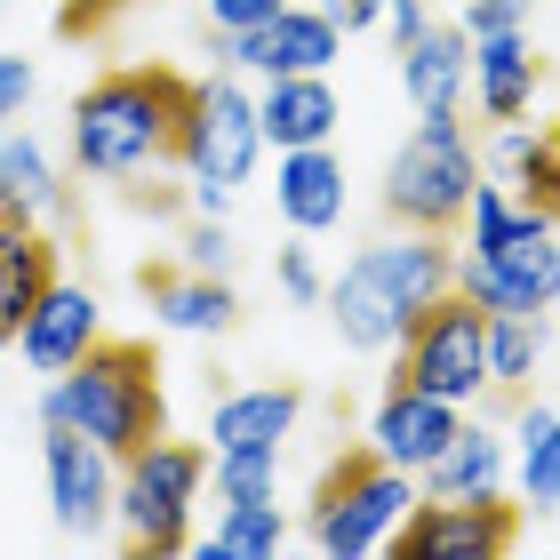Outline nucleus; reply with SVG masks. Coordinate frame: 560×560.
<instances>
[{
  "instance_id": "f257e3e1",
  "label": "nucleus",
  "mask_w": 560,
  "mask_h": 560,
  "mask_svg": "<svg viewBox=\"0 0 560 560\" xmlns=\"http://www.w3.org/2000/svg\"><path fill=\"white\" fill-rule=\"evenodd\" d=\"M200 81L168 65H120L72 96V161L89 176H144L161 161H185Z\"/></svg>"
},
{
  "instance_id": "f03ea898",
  "label": "nucleus",
  "mask_w": 560,
  "mask_h": 560,
  "mask_svg": "<svg viewBox=\"0 0 560 560\" xmlns=\"http://www.w3.org/2000/svg\"><path fill=\"white\" fill-rule=\"evenodd\" d=\"M40 424H72L89 432L113 465H129L137 448H152L168 432L161 409V361H152L144 337H96L81 361H72L40 400Z\"/></svg>"
},
{
  "instance_id": "7ed1b4c3",
  "label": "nucleus",
  "mask_w": 560,
  "mask_h": 560,
  "mask_svg": "<svg viewBox=\"0 0 560 560\" xmlns=\"http://www.w3.org/2000/svg\"><path fill=\"white\" fill-rule=\"evenodd\" d=\"M409 504H417L409 465H393L376 441H361V448H345L313 489V545L328 560H361L376 545H393V528L409 521Z\"/></svg>"
},
{
  "instance_id": "20e7f679",
  "label": "nucleus",
  "mask_w": 560,
  "mask_h": 560,
  "mask_svg": "<svg viewBox=\"0 0 560 560\" xmlns=\"http://www.w3.org/2000/svg\"><path fill=\"white\" fill-rule=\"evenodd\" d=\"M472 185H480V161H472L465 129H456V113L424 120L385 168V217L409 224V233H456L472 217Z\"/></svg>"
},
{
  "instance_id": "39448f33",
  "label": "nucleus",
  "mask_w": 560,
  "mask_h": 560,
  "mask_svg": "<svg viewBox=\"0 0 560 560\" xmlns=\"http://www.w3.org/2000/svg\"><path fill=\"white\" fill-rule=\"evenodd\" d=\"M393 385L441 393V400H456V409H465L472 393H489V304L465 296V289H441L409 328H400Z\"/></svg>"
},
{
  "instance_id": "423d86ee",
  "label": "nucleus",
  "mask_w": 560,
  "mask_h": 560,
  "mask_svg": "<svg viewBox=\"0 0 560 560\" xmlns=\"http://www.w3.org/2000/svg\"><path fill=\"white\" fill-rule=\"evenodd\" d=\"M209 465H217L209 448L168 441V432L120 465L113 513L129 521V552H185L192 545V497H200V480H209Z\"/></svg>"
},
{
  "instance_id": "0eeeda50",
  "label": "nucleus",
  "mask_w": 560,
  "mask_h": 560,
  "mask_svg": "<svg viewBox=\"0 0 560 560\" xmlns=\"http://www.w3.org/2000/svg\"><path fill=\"white\" fill-rule=\"evenodd\" d=\"M521 545V504L489 497H424L409 504V521L393 528L400 560H504Z\"/></svg>"
},
{
  "instance_id": "6e6552de",
  "label": "nucleus",
  "mask_w": 560,
  "mask_h": 560,
  "mask_svg": "<svg viewBox=\"0 0 560 560\" xmlns=\"http://www.w3.org/2000/svg\"><path fill=\"white\" fill-rule=\"evenodd\" d=\"M265 152V120H257V96H241L233 81H200V105H192V129H185V168L192 185H248Z\"/></svg>"
},
{
  "instance_id": "1a4fd4ad",
  "label": "nucleus",
  "mask_w": 560,
  "mask_h": 560,
  "mask_svg": "<svg viewBox=\"0 0 560 560\" xmlns=\"http://www.w3.org/2000/svg\"><path fill=\"white\" fill-rule=\"evenodd\" d=\"M337 40H345V24L328 9H280L257 33H217V57L248 65V72H328L337 65Z\"/></svg>"
},
{
  "instance_id": "9d476101",
  "label": "nucleus",
  "mask_w": 560,
  "mask_h": 560,
  "mask_svg": "<svg viewBox=\"0 0 560 560\" xmlns=\"http://www.w3.org/2000/svg\"><path fill=\"white\" fill-rule=\"evenodd\" d=\"M48 432V504H57L65 537H96L113 513V456L72 424H40Z\"/></svg>"
},
{
  "instance_id": "9b49d317",
  "label": "nucleus",
  "mask_w": 560,
  "mask_h": 560,
  "mask_svg": "<svg viewBox=\"0 0 560 560\" xmlns=\"http://www.w3.org/2000/svg\"><path fill=\"white\" fill-rule=\"evenodd\" d=\"M456 432H465V417H456V400H441V393H417V385H385V409H376V424H369V441L393 456V465H409V472H424L432 456H441Z\"/></svg>"
},
{
  "instance_id": "f8f14e48",
  "label": "nucleus",
  "mask_w": 560,
  "mask_h": 560,
  "mask_svg": "<svg viewBox=\"0 0 560 560\" xmlns=\"http://www.w3.org/2000/svg\"><path fill=\"white\" fill-rule=\"evenodd\" d=\"M96 337H105V328H96V296L81 289V280L57 272V280H48V296L33 304V320H24L16 345H24V361H33L40 376H65Z\"/></svg>"
},
{
  "instance_id": "ddd939ff",
  "label": "nucleus",
  "mask_w": 560,
  "mask_h": 560,
  "mask_svg": "<svg viewBox=\"0 0 560 560\" xmlns=\"http://www.w3.org/2000/svg\"><path fill=\"white\" fill-rule=\"evenodd\" d=\"M465 72H472V33H456V24H424V33L400 48V81H409V105L424 120H448L456 113Z\"/></svg>"
},
{
  "instance_id": "4468645a",
  "label": "nucleus",
  "mask_w": 560,
  "mask_h": 560,
  "mask_svg": "<svg viewBox=\"0 0 560 560\" xmlns=\"http://www.w3.org/2000/svg\"><path fill=\"white\" fill-rule=\"evenodd\" d=\"M137 289L152 296V313L168 328H192V337H224V328L241 320V296L224 272H168V265H137Z\"/></svg>"
},
{
  "instance_id": "2eb2a0df",
  "label": "nucleus",
  "mask_w": 560,
  "mask_h": 560,
  "mask_svg": "<svg viewBox=\"0 0 560 560\" xmlns=\"http://www.w3.org/2000/svg\"><path fill=\"white\" fill-rule=\"evenodd\" d=\"M48 280H57V241H48L33 217H24V224H0V345L24 337L33 304L48 296Z\"/></svg>"
},
{
  "instance_id": "dca6fc26",
  "label": "nucleus",
  "mask_w": 560,
  "mask_h": 560,
  "mask_svg": "<svg viewBox=\"0 0 560 560\" xmlns=\"http://www.w3.org/2000/svg\"><path fill=\"white\" fill-rule=\"evenodd\" d=\"M361 265L385 280V296L400 313H424L441 289H456V257H448V233H409V241H385V248H361Z\"/></svg>"
},
{
  "instance_id": "f3484780",
  "label": "nucleus",
  "mask_w": 560,
  "mask_h": 560,
  "mask_svg": "<svg viewBox=\"0 0 560 560\" xmlns=\"http://www.w3.org/2000/svg\"><path fill=\"white\" fill-rule=\"evenodd\" d=\"M489 265H497V280H504V289H513V313H545V304L560 296V248H552V217L521 209V217H513V233H504V241L489 248Z\"/></svg>"
},
{
  "instance_id": "a211bd4d",
  "label": "nucleus",
  "mask_w": 560,
  "mask_h": 560,
  "mask_svg": "<svg viewBox=\"0 0 560 560\" xmlns=\"http://www.w3.org/2000/svg\"><path fill=\"white\" fill-rule=\"evenodd\" d=\"M257 120H265V144L296 152V144H328L337 129V89L320 81V72H272V89L257 96Z\"/></svg>"
},
{
  "instance_id": "6ab92c4d",
  "label": "nucleus",
  "mask_w": 560,
  "mask_h": 560,
  "mask_svg": "<svg viewBox=\"0 0 560 560\" xmlns=\"http://www.w3.org/2000/svg\"><path fill=\"white\" fill-rule=\"evenodd\" d=\"M472 72H480V113L489 120H521L537 105V57H528L521 24L513 33H472Z\"/></svg>"
},
{
  "instance_id": "aec40b11",
  "label": "nucleus",
  "mask_w": 560,
  "mask_h": 560,
  "mask_svg": "<svg viewBox=\"0 0 560 560\" xmlns=\"http://www.w3.org/2000/svg\"><path fill=\"white\" fill-rule=\"evenodd\" d=\"M328 313H337V337H345L352 352H385V345H400V328H409V313L385 296V280H376L361 257H352L345 280L328 289Z\"/></svg>"
},
{
  "instance_id": "412c9836",
  "label": "nucleus",
  "mask_w": 560,
  "mask_h": 560,
  "mask_svg": "<svg viewBox=\"0 0 560 560\" xmlns=\"http://www.w3.org/2000/svg\"><path fill=\"white\" fill-rule=\"evenodd\" d=\"M296 417H304V393H296V385L217 393V424H209V441H217V456H224V448H280Z\"/></svg>"
},
{
  "instance_id": "4be33fe9",
  "label": "nucleus",
  "mask_w": 560,
  "mask_h": 560,
  "mask_svg": "<svg viewBox=\"0 0 560 560\" xmlns=\"http://www.w3.org/2000/svg\"><path fill=\"white\" fill-rule=\"evenodd\" d=\"M280 217H289L296 233H328V224L345 217V168L328 161V144H296L289 161H280Z\"/></svg>"
},
{
  "instance_id": "5701e85b",
  "label": "nucleus",
  "mask_w": 560,
  "mask_h": 560,
  "mask_svg": "<svg viewBox=\"0 0 560 560\" xmlns=\"http://www.w3.org/2000/svg\"><path fill=\"white\" fill-rule=\"evenodd\" d=\"M417 480H424V497H489L497 480H504V448H497V432L465 424V432H456V441L432 456Z\"/></svg>"
},
{
  "instance_id": "b1692460",
  "label": "nucleus",
  "mask_w": 560,
  "mask_h": 560,
  "mask_svg": "<svg viewBox=\"0 0 560 560\" xmlns=\"http://www.w3.org/2000/svg\"><path fill=\"white\" fill-rule=\"evenodd\" d=\"M537 345H545V320L537 313H489V393L521 400L528 369H537Z\"/></svg>"
},
{
  "instance_id": "393cba45",
  "label": "nucleus",
  "mask_w": 560,
  "mask_h": 560,
  "mask_svg": "<svg viewBox=\"0 0 560 560\" xmlns=\"http://www.w3.org/2000/svg\"><path fill=\"white\" fill-rule=\"evenodd\" d=\"M521 497L537 513H560V417L521 409Z\"/></svg>"
},
{
  "instance_id": "a878e982",
  "label": "nucleus",
  "mask_w": 560,
  "mask_h": 560,
  "mask_svg": "<svg viewBox=\"0 0 560 560\" xmlns=\"http://www.w3.org/2000/svg\"><path fill=\"white\" fill-rule=\"evenodd\" d=\"M280 545H289V528H280V504H224V521H217V537L200 545L209 560H272Z\"/></svg>"
},
{
  "instance_id": "bb28decb",
  "label": "nucleus",
  "mask_w": 560,
  "mask_h": 560,
  "mask_svg": "<svg viewBox=\"0 0 560 560\" xmlns=\"http://www.w3.org/2000/svg\"><path fill=\"white\" fill-rule=\"evenodd\" d=\"M0 192H16L24 209H57L65 185H57V168H48V152L33 137H9L0 144Z\"/></svg>"
},
{
  "instance_id": "cd10ccee",
  "label": "nucleus",
  "mask_w": 560,
  "mask_h": 560,
  "mask_svg": "<svg viewBox=\"0 0 560 560\" xmlns=\"http://www.w3.org/2000/svg\"><path fill=\"white\" fill-rule=\"evenodd\" d=\"M280 489V448H224L217 456V497L224 504H265Z\"/></svg>"
},
{
  "instance_id": "c85d7f7f",
  "label": "nucleus",
  "mask_w": 560,
  "mask_h": 560,
  "mask_svg": "<svg viewBox=\"0 0 560 560\" xmlns=\"http://www.w3.org/2000/svg\"><path fill=\"white\" fill-rule=\"evenodd\" d=\"M521 209H537V217H552L560 224V120L545 137H528V152H521Z\"/></svg>"
},
{
  "instance_id": "c756f323",
  "label": "nucleus",
  "mask_w": 560,
  "mask_h": 560,
  "mask_svg": "<svg viewBox=\"0 0 560 560\" xmlns=\"http://www.w3.org/2000/svg\"><path fill=\"white\" fill-rule=\"evenodd\" d=\"M513 217H521V209H513L497 185H472V257H489V248L513 233Z\"/></svg>"
},
{
  "instance_id": "7c9ffc66",
  "label": "nucleus",
  "mask_w": 560,
  "mask_h": 560,
  "mask_svg": "<svg viewBox=\"0 0 560 560\" xmlns=\"http://www.w3.org/2000/svg\"><path fill=\"white\" fill-rule=\"evenodd\" d=\"M185 265L192 272H224L233 265V233H224V224H192L185 233Z\"/></svg>"
},
{
  "instance_id": "2f4dec72",
  "label": "nucleus",
  "mask_w": 560,
  "mask_h": 560,
  "mask_svg": "<svg viewBox=\"0 0 560 560\" xmlns=\"http://www.w3.org/2000/svg\"><path fill=\"white\" fill-rule=\"evenodd\" d=\"M289 0H209V24L217 33H257L265 16H280Z\"/></svg>"
},
{
  "instance_id": "473e14b6",
  "label": "nucleus",
  "mask_w": 560,
  "mask_h": 560,
  "mask_svg": "<svg viewBox=\"0 0 560 560\" xmlns=\"http://www.w3.org/2000/svg\"><path fill=\"white\" fill-rule=\"evenodd\" d=\"M24 105H33V65H24V57H0V120H16Z\"/></svg>"
},
{
  "instance_id": "72a5a7b5",
  "label": "nucleus",
  "mask_w": 560,
  "mask_h": 560,
  "mask_svg": "<svg viewBox=\"0 0 560 560\" xmlns=\"http://www.w3.org/2000/svg\"><path fill=\"white\" fill-rule=\"evenodd\" d=\"M280 289H289L296 304H320V272H313L304 248H280Z\"/></svg>"
},
{
  "instance_id": "f704fd0d",
  "label": "nucleus",
  "mask_w": 560,
  "mask_h": 560,
  "mask_svg": "<svg viewBox=\"0 0 560 560\" xmlns=\"http://www.w3.org/2000/svg\"><path fill=\"white\" fill-rule=\"evenodd\" d=\"M528 16V0H472V16H465V33H513V24Z\"/></svg>"
},
{
  "instance_id": "c9c22d12",
  "label": "nucleus",
  "mask_w": 560,
  "mask_h": 560,
  "mask_svg": "<svg viewBox=\"0 0 560 560\" xmlns=\"http://www.w3.org/2000/svg\"><path fill=\"white\" fill-rule=\"evenodd\" d=\"M385 16H393V40H400V48H409L424 24H432V16H424V0H385Z\"/></svg>"
},
{
  "instance_id": "e433bc0d",
  "label": "nucleus",
  "mask_w": 560,
  "mask_h": 560,
  "mask_svg": "<svg viewBox=\"0 0 560 560\" xmlns=\"http://www.w3.org/2000/svg\"><path fill=\"white\" fill-rule=\"evenodd\" d=\"M320 9L337 16L345 33H361V24H376V16H385V0H320Z\"/></svg>"
},
{
  "instance_id": "4c0bfd02",
  "label": "nucleus",
  "mask_w": 560,
  "mask_h": 560,
  "mask_svg": "<svg viewBox=\"0 0 560 560\" xmlns=\"http://www.w3.org/2000/svg\"><path fill=\"white\" fill-rule=\"evenodd\" d=\"M24 217H33V209H24L16 192H0V224H24Z\"/></svg>"
},
{
  "instance_id": "58836bf2",
  "label": "nucleus",
  "mask_w": 560,
  "mask_h": 560,
  "mask_svg": "<svg viewBox=\"0 0 560 560\" xmlns=\"http://www.w3.org/2000/svg\"><path fill=\"white\" fill-rule=\"evenodd\" d=\"M0 9H9V0H0Z\"/></svg>"
}]
</instances>
